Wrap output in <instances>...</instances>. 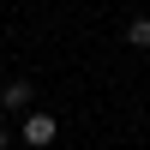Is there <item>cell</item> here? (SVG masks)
Listing matches in <instances>:
<instances>
[{
    "label": "cell",
    "instance_id": "7a4b0ae2",
    "mask_svg": "<svg viewBox=\"0 0 150 150\" xmlns=\"http://www.w3.org/2000/svg\"><path fill=\"white\" fill-rule=\"evenodd\" d=\"M30 102H36V84L30 78H12L6 90H0V108H30Z\"/></svg>",
    "mask_w": 150,
    "mask_h": 150
},
{
    "label": "cell",
    "instance_id": "6da1fadb",
    "mask_svg": "<svg viewBox=\"0 0 150 150\" xmlns=\"http://www.w3.org/2000/svg\"><path fill=\"white\" fill-rule=\"evenodd\" d=\"M54 132H60V126H54V114H30L18 138H24V144H36V150H48V144H54Z\"/></svg>",
    "mask_w": 150,
    "mask_h": 150
},
{
    "label": "cell",
    "instance_id": "3957f363",
    "mask_svg": "<svg viewBox=\"0 0 150 150\" xmlns=\"http://www.w3.org/2000/svg\"><path fill=\"white\" fill-rule=\"evenodd\" d=\"M126 42H132V48H150V18H132V24H126Z\"/></svg>",
    "mask_w": 150,
    "mask_h": 150
},
{
    "label": "cell",
    "instance_id": "277c9868",
    "mask_svg": "<svg viewBox=\"0 0 150 150\" xmlns=\"http://www.w3.org/2000/svg\"><path fill=\"white\" fill-rule=\"evenodd\" d=\"M0 150H6V132H0Z\"/></svg>",
    "mask_w": 150,
    "mask_h": 150
}]
</instances>
